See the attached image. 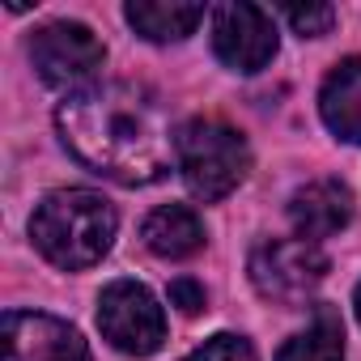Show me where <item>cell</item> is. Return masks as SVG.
Segmentation results:
<instances>
[{"label": "cell", "instance_id": "obj_1", "mask_svg": "<svg viewBox=\"0 0 361 361\" xmlns=\"http://www.w3.org/2000/svg\"><path fill=\"white\" fill-rule=\"evenodd\" d=\"M56 128L68 153L111 183L145 188L170 170V119L145 85H94L56 111Z\"/></svg>", "mask_w": 361, "mask_h": 361}, {"label": "cell", "instance_id": "obj_2", "mask_svg": "<svg viewBox=\"0 0 361 361\" xmlns=\"http://www.w3.org/2000/svg\"><path fill=\"white\" fill-rule=\"evenodd\" d=\"M30 238L64 272L94 268L115 243V209L85 188L51 192L30 217Z\"/></svg>", "mask_w": 361, "mask_h": 361}, {"label": "cell", "instance_id": "obj_3", "mask_svg": "<svg viewBox=\"0 0 361 361\" xmlns=\"http://www.w3.org/2000/svg\"><path fill=\"white\" fill-rule=\"evenodd\" d=\"M174 161L192 196L200 200H226L251 170V149L243 132H234L221 119H192L174 136Z\"/></svg>", "mask_w": 361, "mask_h": 361}, {"label": "cell", "instance_id": "obj_4", "mask_svg": "<svg viewBox=\"0 0 361 361\" xmlns=\"http://www.w3.org/2000/svg\"><path fill=\"white\" fill-rule=\"evenodd\" d=\"M30 60H35V73L51 85V90H64L68 98L102 85L98 73H102V43L94 39L90 26L81 22H51L43 26L35 39H30Z\"/></svg>", "mask_w": 361, "mask_h": 361}, {"label": "cell", "instance_id": "obj_5", "mask_svg": "<svg viewBox=\"0 0 361 361\" xmlns=\"http://www.w3.org/2000/svg\"><path fill=\"white\" fill-rule=\"evenodd\" d=\"M327 276V255L306 238H268L251 251V285L281 306H298Z\"/></svg>", "mask_w": 361, "mask_h": 361}, {"label": "cell", "instance_id": "obj_6", "mask_svg": "<svg viewBox=\"0 0 361 361\" xmlns=\"http://www.w3.org/2000/svg\"><path fill=\"white\" fill-rule=\"evenodd\" d=\"M98 327L119 353H132V357H149L166 340L161 306L136 281H115V285L102 289V298H98Z\"/></svg>", "mask_w": 361, "mask_h": 361}, {"label": "cell", "instance_id": "obj_7", "mask_svg": "<svg viewBox=\"0 0 361 361\" xmlns=\"http://www.w3.org/2000/svg\"><path fill=\"white\" fill-rule=\"evenodd\" d=\"M213 51L234 73H259L276 56V26L259 5L230 0L213 9Z\"/></svg>", "mask_w": 361, "mask_h": 361}, {"label": "cell", "instance_id": "obj_8", "mask_svg": "<svg viewBox=\"0 0 361 361\" xmlns=\"http://www.w3.org/2000/svg\"><path fill=\"white\" fill-rule=\"evenodd\" d=\"M5 361H90V348L77 327L39 310H9L0 323Z\"/></svg>", "mask_w": 361, "mask_h": 361}, {"label": "cell", "instance_id": "obj_9", "mask_svg": "<svg viewBox=\"0 0 361 361\" xmlns=\"http://www.w3.org/2000/svg\"><path fill=\"white\" fill-rule=\"evenodd\" d=\"M289 221H293L298 238H306V243L331 238L353 221V192L340 178H314V183H306L289 196Z\"/></svg>", "mask_w": 361, "mask_h": 361}, {"label": "cell", "instance_id": "obj_10", "mask_svg": "<svg viewBox=\"0 0 361 361\" xmlns=\"http://www.w3.org/2000/svg\"><path fill=\"white\" fill-rule=\"evenodd\" d=\"M319 115L336 140L361 145V56L340 60L327 73V81L319 90Z\"/></svg>", "mask_w": 361, "mask_h": 361}, {"label": "cell", "instance_id": "obj_11", "mask_svg": "<svg viewBox=\"0 0 361 361\" xmlns=\"http://www.w3.org/2000/svg\"><path fill=\"white\" fill-rule=\"evenodd\" d=\"M140 238L161 259H188V255H196L204 247V226L188 204H161V209H153L145 217Z\"/></svg>", "mask_w": 361, "mask_h": 361}, {"label": "cell", "instance_id": "obj_12", "mask_svg": "<svg viewBox=\"0 0 361 361\" xmlns=\"http://www.w3.org/2000/svg\"><path fill=\"white\" fill-rule=\"evenodd\" d=\"M123 18L149 43H178L200 26L204 5H192V0H132Z\"/></svg>", "mask_w": 361, "mask_h": 361}, {"label": "cell", "instance_id": "obj_13", "mask_svg": "<svg viewBox=\"0 0 361 361\" xmlns=\"http://www.w3.org/2000/svg\"><path fill=\"white\" fill-rule=\"evenodd\" d=\"M276 361H344V327L331 310H319V319L289 336V344L281 348Z\"/></svg>", "mask_w": 361, "mask_h": 361}, {"label": "cell", "instance_id": "obj_14", "mask_svg": "<svg viewBox=\"0 0 361 361\" xmlns=\"http://www.w3.org/2000/svg\"><path fill=\"white\" fill-rule=\"evenodd\" d=\"M281 18L293 26V35H302V39H319V35L331 30L336 9H331V5H306V9H302V5H285Z\"/></svg>", "mask_w": 361, "mask_h": 361}, {"label": "cell", "instance_id": "obj_15", "mask_svg": "<svg viewBox=\"0 0 361 361\" xmlns=\"http://www.w3.org/2000/svg\"><path fill=\"white\" fill-rule=\"evenodd\" d=\"M183 361H255V348H251L243 336H234V331H221V336L204 340L196 353H188Z\"/></svg>", "mask_w": 361, "mask_h": 361}, {"label": "cell", "instance_id": "obj_16", "mask_svg": "<svg viewBox=\"0 0 361 361\" xmlns=\"http://www.w3.org/2000/svg\"><path fill=\"white\" fill-rule=\"evenodd\" d=\"M170 302L183 310V314H196L204 306V289L196 281H188V276H178V281H170Z\"/></svg>", "mask_w": 361, "mask_h": 361}, {"label": "cell", "instance_id": "obj_17", "mask_svg": "<svg viewBox=\"0 0 361 361\" xmlns=\"http://www.w3.org/2000/svg\"><path fill=\"white\" fill-rule=\"evenodd\" d=\"M353 306H357V319H361V285H357V293H353Z\"/></svg>", "mask_w": 361, "mask_h": 361}]
</instances>
